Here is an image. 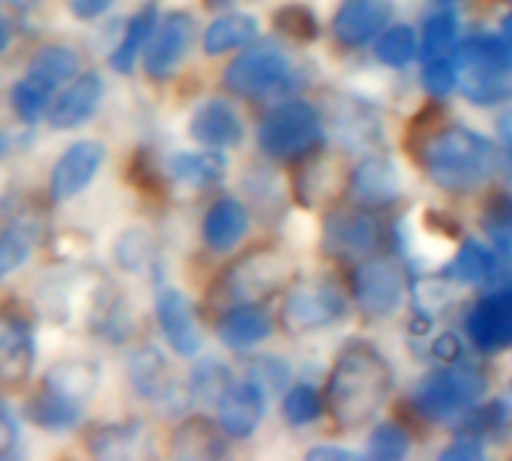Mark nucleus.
Instances as JSON below:
<instances>
[{
	"mask_svg": "<svg viewBox=\"0 0 512 461\" xmlns=\"http://www.w3.org/2000/svg\"><path fill=\"white\" fill-rule=\"evenodd\" d=\"M465 330H468V339L486 354L512 348V291H495L483 297L471 309Z\"/></svg>",
	"mask_w": 512,
	"mask_h": 461,
	"instance_id": "nucleus-10",
	"label": "nucleus"
},
{
	"mask_svg": "<svg viewBox=\"0 0 512 461\" xmlns=\"http://www.w3.org/2000/svg\"><path fill=\"white\" fill-rule=\"evenodd\" d=\"M3 147H6V138L0 135V156H3Z\"/></svg>",
	"mask_w": 512,
	"mask_h": 461,
	"instance_id": "nucleus-52",
	"label": "nucleus"
},
{
	"mask_svg": "<svg viewBox=\"0 0 512 461\" xmlns=\"http://www.w3.org/2000/svg\"><path fill=\"white\" fill-rule=\"evenodd\" d=\"M498 132H501V138H504V144L512 150V108L498 120Z\"/></svg>",
	"mask_w": 512,
	"mask_h": 461,
	"instance_id": "nucleus-48",
	"label": "nucleus"
},
{
	"mask_svg": "<svg viewBox=\"0 0 512 461\" xmlns=\"http://www.w3.org/2000/svg\"><path fill=\"white\" fill-rule=\"evenodd\" d=\"M156 24H159V9H156V3L141 6V9L129 18V24H126V30H123V39H120V45H117L114 54H111V69H114V72H123V75H126V72L135 69V60H138V54L144 51V45L150 42Z\"/></svg>",
	"mask_w": 512,
	"mask_h": 461,
	"instance_id": "nucleus-22",
	"label": "nucleus"
},
{
	"mask_svg": "<svg viewBox=\"0 0 512 461\" xmlns=\"http://www.w3.org/2000/svg\"><path fill=\"white\" fill-rule=\"evenodd\" d=\"M33 336L15 315H0V387H21L33 372Z\"/></svg>",
	"mask_w": 512,
	"mask_h": 461,
	"instance_id": "nucleus-15",
	"label": "nucleus"
},
{
	"mask_svg": "<svg viewBox=\"0 0 512 461\" xmlns=\"http://www.w3.org/2000/svg\"><path fill=\"white\" fill-rule=\"evenodd\" d=\"M321 141V114L303 102L276 105L258 126V144L270 159H297Z\"/></svg>",
	"mask_w": 512,
	"mask_h": 461,
	"instance_id": "nucleus-4",
	"label": "nucleus"
},
{
	"mask_svg": "<svg viewBox=\"0 0 512 461\" xmlns=\"http://www.w3.org/2000/svg\"><path fill=\"white\" fill-rule=\"evenodd\" d=\"M489 378L471 363H453L426 375L414 390V405L426 420L450 423L477 408L486 396Z\"/></svg>",
	"mask_w": 512,
	"mask_h": 461,
	"instance_id": "nucleus-3",
	"label": "nucleus"
},
{
	"mask_svg": "<svg viewBox=\"0 0 512 461\" xmlns=\"http://www.w3.org/2000/svg\"><path fill=\"white\" fill-rule=\"evenodd\" d=\"M288 258L276 249H258V252H249L243 261H237L228 276L222 279V291L228 300H255V297H264L270 291H276L285 279H288Z\"/></svg>",
	"mask_w": 512,
	"mask_h": 461,
	"instance_id": "nucleus-6",
	"label": "nucleus"
},
{
	"mask_svg": "<svg viewBox=\"0 0 512 461\" xmlns=\"http://www.w3.org/2000/svg\"><path fill=\"white\" fill-rule=\"evenodd\" d=\"M255 36H258V18L255 15L228 12L204 30V51L207 54H225V51L249 45Z\"/></svg>",
	"mask_w": 512,
	"mask_h": 461,
	"instance_id": "nucleus-25",
	"label": "nucleus"
},
{
	"mask_svg": "<svg viewBox=\"0 0 512 461\" xmlns=\"http://www.w3.org/2000/svg\"><path fill=\"white\" fill-rule=\"evenodd\" d=\"M156 318L159 327L168 339V345L174 348V354L180 357H192L201 348V330L192 318V309L186 303V297L177 288H162L156 294Z\"/></svg>",
	"mask_w": 512,
	"mask_h": 461,
	"instance_id": "nucleus-17",
	"label": "nucleus"
},
{
	"mask_svg": "<svg viewBox=\"0 0 512 461\" xmlns=\"http://www.w3.org/2000/svg\"><path fill=\"white\" fill-rule=\"evenodd\" d=\"M249 231V213L237 198H219L204 216V243L213 252L234 249Z\"/></svg>",
	"mask_w": 512,
	"mask_h": 461,
	"instance_id": "nucleus-20",
	"label": "nucleus"
},
{
	"mask_svg": "<svg viewBox=\"0 0 512 461\" xmlns=\"http://www.w3.org/2000/svg\"><path fill=\"white\" fill-rule=\"evenodd\" d=\"M282 414L291 426H309L321 414V399L309 384H297L288 390V396L282 402Z\"/></svg>",
	"mask_w": 512,
	"mask_h": 461,
	"instance_id": "nucleus-39",
	"label": "nucleus"
},
{
	"mask_svg": "<svg viewBox=\"0 0 512 461\" xmlns=\"http://www.w3.org/2000/svg\"><path fill=\"white\" fill-rule=\"evenodd\" d=\"M465 93L468 99H474L477 105H492V102H504L512 96L510 75H498V72H465Z\"/></svg>",
	"mask_w": 512,
	"mask_h": 461,
	"instance_id": "nucleus-38",
	"label": "nucleus"
},
{
	"mask_svg": "<svg viewBox=\"0 0 512 461\" xmlns=\"http://www.w3.org/2000/svg\"><path fill=\"white\" fill-rule=\"evenodd\" d=\"M276 24H279V30H285V33L294 36V39H315V36H318V21H315V15H312L306 6H300V3L285 6V9L276 15Z\"/></svg>",
	"mask_w": 512,
	"mask_h": 461,
	"instance_id": "nucleus-43",
	"label": "nucleus"
},
{
	"mask_svg": "<svg viewBox=\"0 0 512 461\" xmlns=\"http://www.w3.org/2000/svg\"><path fill=\"white\" fill-rule=\"evenodd\" d=\"M483 231L486 237L498 246V249H512V195L510 192H498L483 204L480 213Z\"/></svg>",
	"mask_w": 512,
	"mask_h": 461,
	"instance_id": "nucleus-36",
	"label": "nucleus"
},
{
	"mask_svg": "<svg viewBox=\"0 0 512 461\" xmlns=\"http://www.w3.org/2000/svg\"><path fill=\"white\" fill-rule=\"evenodd\" d=\"M129 381L138 396L162 399L168 390V363L153 348H141L129 357Z\"/></svg>",
	"mask_w": 512,
	"mask_h": 461,
	"instance_id": "nucleus-28",
	"label": "nucleus"
},
{
	"mask_svg": "<svg viewBox=\"0 0 512 461\" xmlns=\"http://www.w3.org/2000/svg\"><path fill=\"white\" fill-rule=\"evenodd\" d=\"M345 315V297L327 285V282H303L297 285L285 306H282V318L291 330H318L333 324L336 318Z\"/></svg>",
	"mask_w": 512,
	"mask_h": 461,
	"instance_id": "nucleus-7",
	"label": "nucleus"
},
{
	"mask_svg": "<svg viewBox=\"0 0 512 461\" xmlns=\"http://www.w3.org/2000/svg\"><path fill=\"white\" fill-rule=\"evenodd\" d=\"M393 18V0H342L333 15V33L339 42L357 48L381 36Z\"/></svg>",
	"mask_w": 512,
	"mask_h": 461,
	"instance_id": "nucleus-13",
	"label": "nucleus"
},
{
	"mask_svg": "<svg viewBox=\"0 0 512 461\" xmlns=\"http://www.w3.org/2000/svg\"><path fill=\"white\" fill-rule=\"evenodd\" d=\"M30 258V237L21 228L0 231V279L15 273Z\"/></svg>",
	"mask_w": 512,
	"mask_h": 461,
	"instance_id": "nucleus-40",
	"label": "nucleus"
},
{
	"mask_svg": "<svg viewBox=\"0 0 512 461\" xmlns=\"http://www.w3.org/2000/svg\"><path fill=\"white\" fill-rule=\"evenodd\" d=\"M111 3H114V0H69V9H72L75 18L93 21V18H99Z\"/></svg>",
	"mask_w": 512,
	"mask_h": 461,
	"instance_id": "nucleus-46",
	"label": "nucleus"
},
{
	"mask_svg": "<svg viewBox=\"0 0 512 461\" xmlns=\"http://www.w3.org/2000/svg\"><path fill=\"white\" fill-rule=\"evenodd\" d=\"M171 453L180 459H213L225 453V444L207 420H189L174 432Z\"/></svg>",
	"mask_w": 512,
	"mask_h": 461,
	"instance_id": "nucleus-31",
	"label": "nucleus"
},
{
	"mask_svg": "<svg viewBox=\"0 0 512 461\" xmlns=\"http://www.w3.org/2000/svg\"><path fill=\"white\" fill-rule=\"evenodd\" d=\"M102 159L105 147L99 141H75L72 147H66V153L54 162L51 171V198L69 201L84 192L102 168Z\"/></svg>",
	"mask_w": 512,
	"mask_h": 461,
	"instance_id": "nucleus-12",
	"label": "nucleus"
},
{
	"mask_svg": "<svg viewBox=\"0 0 512 461\" xmlns=\"http://www.w3.org/2000/svg\"><path fill=\"white\" fill-rule=\"evenodd\" d=\"M171 174L186 186H213L225 174V159L213 147L198 153H177L171 159Z\"/></svg>",
	"mask_w": 512,
	"mask_h": 461,
	"instance_id": "nucleus-32",
	"label": "nucleus"
},
{
	"mask_svg": "<svg viewBox=\"0 0 512 461\" xmlns=\"http://www.w3.org/2000/svg\"><path fill=\"white\" fill-rule=\"evenodd\" d=\"M372 456L381 461H399L408 456V435L396 423H384L372 432Z\"/></svg>",
	"mask_w": 512,
	"mask_h": 461,
	"instance_id": "nucleus-41",
	"label": "nucleus"
},
{
	"mask_svg": "<svg viewBox=\"0 0 512 461\" xmlns=\"http://www.w3.org/2000/svg\"><path fill=\"white\" fill-rule=\"evenodd\" d=\"M273 333V321L264 309L243 303L234 306L231 312L222 315L219 321V339L231 348V351H249L255 345H261L267 336Z\"/></svg>",
	"mask_w": 512,
	"mask_h": 461,
	"instance_id": "nucleus-21",
	"label": "nucleus"
},
{
	"mask_svg": "<svg viewBox=\"0 0 512 461\" xmlns=\"http://www.w3.org/2000/svg\"><path fill=\"white\" fill-rule=\"evenodd\" d=\"M264 417V390L258 381L228 384L219 396V426L228 438H249Z\"/></svg>",
	"mask_w": 512,
	"mask_h": 461,
	"instance_id": "nucleus-14",
	"label": "nucleus"
},
{
	"mask_svg": "<svg viewBox=\"0 0 512 461\" xmlns=\"http://www.w3.org/2000/svg\"><path fill=\"white\" fill-rule=\"evenodd\" d=\"M465 69L474 72H498V75H512V45L504 36H468L459 48Z\"/></svg>",
	"mask_w": 512,
	"mask_h": 461,
	"instance_id": "nucleus-23",
	"label": "nucleus"
},
{
	"mask_svg": "<svg viewBox=\"0 0 512 461\" xmlns=\"http://www.w3.org/2000/svg\"><path fill=\"white\" fill-rule=\"evenodd\" d=\"M456 42V15L450 9H438L426 24H423V42L420 51L426 60L432 57H444Z\"/></svg>",
	"mask_w": 512,
	"mask_h": 461,
	"instance_id": "nucleus-37",
	"label": "nucleus"
},
{
	"mask_svg": "<svg viewBox=\"0 0 512 461\" xmlns=\"http://www.w3.org/2000/svg\"><path fill=\"white\" fill-rule=\"evenodd\" d=\"M510 390H512V387H510ZM510 402H512V393H510ZM510 414H512V408H510Z\"/></svg>",
	"mask_w": 512,
	"mask_h": 461,
	"instance_id": "nucleus-53",
	"label": "nucleus"
},
{
	"mask_svg": "<svg viewBox=\"0 0 512 461\" xmlns=\"http://www.w3.org/2000/svg\"><path fill=\"white\" fill-rule=\"evenodd\" d=\"M144 426L141 423H120V426H102L90 435V453L99 459H129L141 450Z\"/></svg>",
	"mask_w": 512,
	"mask_h": 461,
	"instance_id": "nucleus-30",
	"label": "nucleus"
},
{
	"mask_svg": "<svg viewBox=\"0 0 512 461\" xmlns=\"http://www.w3.org/2000/svg\"><path fill=\"white\" fill-rule=\"evenodd\" d=\"M342 183H345V174L333 156H312L297 174V195H300V201L315 204V201L336 195L342 189Z\"/></svg>",
	"mask_w": 512,
	"mask_h": 461,
	"instance_id": "nucleus-24",
	"label": "nucleus"
},
{
	"mask_svg": "<svg viewBox=\"0 0 512 461\" xmlns=\"http://www.w3.org/2000/svg\"><path fill=\"white\" fill-rule=\"evenodd\" d=\"M9 42H12V24L6 21V15L0 12V51H6L9 48Z\"/></svg>",
	"mask_w": 512,
	"mask_h": 461,
	"instance_id": "nucleus-49",
	"label": "nucleus"
},
{
	"mask_svg": "<svg viewBox=\"0 0 512 461\" xmlns=\"http://www.w3.org/2000/svg\"><path fill=\"white\" fill-rule=\"evenodd\" d=\"M18 441V426H15V417L9 414V408L3 405L0 399V456H6Z\"/></svg>",
	"mask_w": 512,
	"mask_h": 461,
	"instance_id": "nucleus-45",
	"label": "nucleus"
},
{
	"mask_svg": "<svg viewBox=\"0 0 512 461\" xmlns=\"http://www.w3.org/2000/svg\"><path fill=\"white\" fill-rule=\"evenodd\" d=\"M291 75V60L285 48L276 42H261L255 48H246L228 69H225V87L237 96H267L279 90Z\"/></svg>",
	"mask_w": 512,
	"mask_h": 461,
	"instance_id": "nucleus-5",
	"label": "nucleus"
},
{
	"mask_svg": "<svg viewBox=\"0 0 512 461\" xmlns=\"http://www.w3.org/2000/svg\"><path fill=\"white\" fill-rule=\"evenodd\" d=\"M354 297L366 315L387 318L405 300V279L393 261H369L354 273Z\"/></svg>",
	"mask_w": 512,
	"mask_h": 461,
	"instance_id": "nucleus-8",
	"label": "nucleus"
},
{
	"mask_svg": "<svg viewBox=\"0 0 512 461\" xmlns=\"http://www.w3.org/2000/svg\"><path fill=\"white\" fill-rule=\"evenodd\" d=\"M393 375L372 345H348L327 381V408L342 429L366 426L387 402Z\"/></svg>",
	"mask_w": 512,
	"mask_h": 461,
	"instance_id": "nucleus-1",
	"label": "nucleus"
},
{
	"mask_svg": "<svg viewBox=\"0 0 512 461\" xmlns=\"http://www.w3.org/2000/svg\"><path fill=\"white\" fill-rule=\"evenodd\" d=\"M309 459L357 461L360 459V453H354V450H342V447H318V450H312V453H309Z\"/></svg>",
	"mask_w": 512,
	"mask_h": 461,
	"instance_id": "nucleus-47",
	"label": "nucleus"
},
{
	"mask_svg": "<svg viewBox=\"0 0 512 461\" xmlns=\"http://www.w3.org/2000/svg\"><path fill=\"white\" fill-rule=\"evenodd\" d=\"M444 461H480L483 459V444L477 438H456V444H450L444 453Z\"/></svg>",
	"mask_w": 512,
	"mask_h": 461,
	"instance_id": "nucleus-44",
	"label": "nucleus"
},
{
	"mask_svg": "<svg viewBox=\"0 0 512 461\" xmlns=\"http://www.w3.org/2000/svg\"><path fill=\"white\" fill-rule=\"evenodd\" d=\"M402 192V174L390 159L369 156L351 174V198L363 207H387Z\"/></svg>",
	"mask_w": 512,
	"mask_h": 461,
	"instance_id": "nucleus-18",
	"label": "nucleus"
},
{
	"mask_svg": "<svg viewBox=\"0 0 512 461\" xmlns=\"http://www.w3.org/2000/svg\"><path fill=\"white\" fill-rule=\"evenodd\" d=\"M456 84H459V72H456V66L447 60V54H444V57H432V60H426V69H423V87H426L432 96L444 99L447 93H453V90H456Z\"/></svg>",
	"mask_w": 512,
	"mask_h": 461,
	"instance_id": "nucleus-42",
	"label": "nucleus"
},
{
	"mask_svg": "<svg viewBox=\"0 0 512 461\" xmlns=\"http://www.w3.org/2000/svg\"><path fill=\"white\" fill-rule=\"evenodd\" d=\"M102 93H105V84H102V75L96 72H87V75H78L60 99H54L51 111H48V126L63 132V129H78L84 120H90L102 102Z\"/></svg>",
	"mask_w": 512,
	"mask_h": 461,
	"instance_id": "nucleus-16",
	"label": "nucleus"
},
{
	"mask_svg": "<svg viewBox=\"0 0 512 461\" xmlns=\"http://www.w3.org/2000/svg\"><path fill=\"white\" fill-rule=\"evenodd\" d=\"M381 243V228L369 213L336 210L324 219V249L336 258H363Z\"/></svg>",
	"mask_w": 512,
	"mask_h": 461,
	"instance_id": "nucleus-9",
	"label": "nucleus"
},
{
	"mask_svg": "<svg viewBox=\"0 0 512 461\" xmlns=\"http://www.w3.org/2000/svg\"><path fill=\"white\" fill-rule=\"evenodd\" d=\"M501 30H504V39L512 45V12L504 15V21H501Z\"/></svg>",
	"mask_w": 512,
	"mask_h": 461,
	"instance_id": "nucleus-50",
	"label": "nucleus"
},
{
	"mask_svg": "<svg viewBox=\"0 0 512 461\" xmlns=\"http://www.w3.org/2000/svg\"><path fill=\"white\" fill-rule=\"evenodd\" d=\"M447 273H450L456 282H462V285H486V282L498 279L501 261H498V255H495L489 246H483V243H477V240H468V243L456 252V258L450 261Z\"/></svg>",
	"mask_w": 512,
	"mask_h": 461,
	"instance_id": "nucleus-26",
	"label": "nucleus"
},
{
	"mask_svg": "<svg viewBox=\"0 0 512 461\" xmlns=\"http://www.w3.org/2000/svg\"><path fill=\"white\" fill-rule=\"evenodd\" d=\"M78 66H81V60H78L75 48H69V45H45L42 51H36L27 72H36L45 81H51L54 87H60L63 81L78 78Z\"/></svg>",
	"mask_w": 512,
	"mask_h": 461,
	"instance_id": "nucleus-34",
	"label": "nucleus"
},
{
	"mask_svg": "<svg viewBox=\"0 0 512 461\" xmlns=\"http://www.w3.org/2000/svg\"><path fill=\"white\" fill-rule=\"evenodd\" d=\"M27 417L36 426H42V429L63 432V429H72L81 414H78V402H72V399H66V396H60V393L45 387L39 396H33L27 402Z\"/></svg>",
	"mask_w": 512,
	"mask_h": 461,
	"instance_id": "nucleus-33",
	"label": "nucleus"
},
{
	"mask_svg": "<svg viewBox=\"0 0 512 461\" xmlns=\"http://www.w3.org/2000/svg\"><path fill=\"white\" fill-rule=\"evenodd\" d=\"M192 27H195V21L189 12H168L156 24L147 54H144V69L150 78H165L177 69V63L183 60V54L192 42Z\"/></svg>",
	"mask_w": 512,
	"mask_h": 461,
	"instance_id": "nucleus-11",
	"label": "nucleus"
},
{
	"mask_svg": "<svg viewBox=\"0 0 512 461\" xmlns=\"http://www.w3.org/2000/svg\"><path fill=\"white\" fill-rule=\"evenodd\" d=\"M189 135L204 147L222 150V147H234L243 138V123L228 102L207 99L204 105L195 108L189 120Z\"/></svg>",
	"mask_w": 512,
	"mask_h": 461,
	"instance_id": "nucleus-19",
	"label": "nucleus"
},
{
	"mask_svg": "<svg viewBox=\"0 0 512 461\" xmlns=\"http://www.w3.org/2000/svg\"><path fill=\"white\" fill-rule=\"evenodd\" d=\"M45 387L72 399V402H81L87 396L96 393L99 387V369L93 363H57L48 375H45Z\"/></svg>",
	"mask_w": 512,
	"mask_h": 461,
	"instance_id": "nucleus-29",
	"label": "nucleus"
},
{
	"mask_svg": "<svg viewBox=\"0 0 512 461\" xmlns=\"http://www.w3.org/2000/svg\"><path fill=\"white\" fill-rule=\"evenodd\" d=\"M423 165L432 183L450 192H471L495 171V147L462 126L441 129L423 141Z\"/></svg>",
	"mask_w": 512,
	"mask_h": 461,
	"instance_id": "nucleus-2",
	"label": "nucleus"
},
{
	"mask_svg": "<svg viewBox=\"0 0 512 461\" xmlns=\"http://www.w3.org/2000/svg\"><path fill=\"white\" fill-rule=\"evenodd\" d=\"M54 84L45 81L36 72H27L15 87H12V111L24 120V123H39L51 105H54Z\"/></svg>",
	"mask_w": 512,
	"mask_h": 461,
	"instance_id": "nucleus-27",
	"label": "nucleus"
},
{
	"mask_svg": "<svg viewBox=\"0 0 512 461\" xmlns=\"http://www.w3.org/2000/svg\"><path fill=\"white\" fill-rule=\"evenodd\" d=\"M375 54L387 66H408L417 57V36L408 24H387L375 42Z\"/></svg>",
	"mask_w": 512,
	"mask_h": 461,
	"instance_id": "nucleus-35",
	"label": "nucleus"
},
{
	"mask_svg": "<svg viewBox=\"0 0 512 461\" xmlns=\"http://www.w3.org/2000/svg\"><path fill=\"white\" fill-rule=\"evenodd\" d=\"M432 3H435L438 9H450V6H453L456 0H432Z\"/></svg>",
	"mask_w": 512,
	"mask_h": 461,
	"instance_id": "nucleus-51",
	"label": "nucleus"
}]
</instances>
